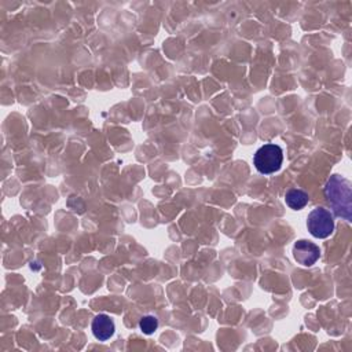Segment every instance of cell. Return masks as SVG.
I'll use <instances>...</instances> for the list:
<instances>
[{
    "label": "cell",
    "mask_w": 352,
    "mask_h": 352,
    "mask_svg": "<svg viewBox=\"0 0 352 352\" xmlns=\"http://www.w3.org/2000/svg\"><path fill=\"white\" fill-rule=\"evenodd\" d=\"M139 327L145 334H152L157 330L159 327V319L154 315H146L141 319Z\"/></svg>",
    "instance_id": "7"
},
{
    "label": "cell",
    "mask_w": 352,
    "mask_h": 352,
    "mask_svg": "<svg viewBox=\"0 0 352 352\" xmlns=\"http://www.w3.org/2000/svg\"><path fill=\"white\" fill-rule=\"evenodd\" d=\"M293 257L303 267L314 266L320 257V249L314 242L307 239H298L293 245Z\"/></svg>",
    "instance_id": "4"
},
{
    "label": "cell",
    "mask_w": 352,
    "mask_h": 352,
    "mask_svg": "<svg viewBox=\"0 0 352 352\" xmlns=\"http://www.w3.org/2000/svg\"><path fill=\"white\" fill-rule=\"evenodd\" d=\"M91 329H93V334L95 336L97 340L106 341V340H109L115 334L116 326H115L113 319L109 315L99 314V315H97L94 318Z\"/></svg>",
    "instance_id": "5"
},
{
    "label": "cell",
    "mask_w": 352,
    "mask_h": 352,
    "mask_svg": "<svg viewBox=\"0 0 352 352\" xmlns=\"http://www.w3.org/2000/svg\"><path fill=\"white\" fill-rule=\"evenodd\" d=\"M325 197L336 216L351 222L352 218V187L351 182L340 175H333L325 186Z\"/></svg>",
    "instance_id": "1"
},
{
    "label": "cell",
    "mask_w": 352,
    "mask_h": 352,
    "mask_svg": "<svg viewBox=\"0 0 352 352\" xmlns=\"http://www.w3.org/2000/svg\"><path fill=\"white\" fill-rule=\"evenodd\" d=\"M283 163V150L275 143L261 146L253 156V164L260 174L270 175L278 172Z\"/></svg>",
    "instance_id": "2"
},
{
    "label": "cell",
    "mask_w": 352,
    "mask_h": 352,
    "mask_svg": "<svg viewBox=\"0 0 352 352\" xmlns=\"http://www.w3.org/2000/svg\"><path fill=\"white\" fill-rule=\"evenodd\" d=\"M285 201H286V205L290 208V209H294V211H300L303 209L308 201H309V197L308 194L304 191V190H300V189H290L286 196H285Z\"/></svg>",
    "instance_id": "6"
},
{
    "label": "cell",
    "mask_w": 352,
    "mask_h": 352,
    "mask_svg": "<svg viewBox=\"0 0 352 352\" xmlns=\"http://www.w3.org/2000/svg\"><path fill=\"white\" fill-rule=\"evenodd\" d=\"M307 228L315 238L323 239L330 237L334 231V218L331 212L322 207L312 209L307 218Z\"/></svg>",
    "instance_id": "3"
}]
</instances>
